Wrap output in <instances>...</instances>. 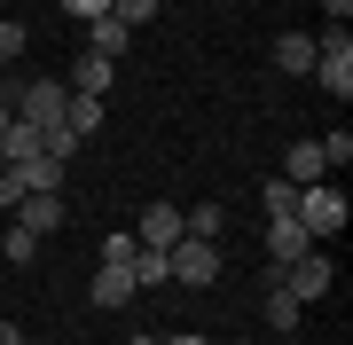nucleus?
<instances>
[{
	"mask_svg": "<svg viewBox=\"0 0 353 345\" xmlns=\"http://www.w3.org/2000/svg\"><path fill=\"white\" fill-rule=\"evenodd\" d=\"M267 322H275V337H290V330H299V298H290L283 282H267Z\"/></svg>",
	"mask_w": 353,
	"mask_h": 345,
	"instance_id": "nucleus-17",
	"label": "nucleus"
},
{
	"mask_svg": "<svg viewBox=\"0 0 353 345\" xmlns=\"http://www.w3.org/2000/svg\"><path fill=\"white\" fill-rule=\"evenodd\" d=\"M126 345H157V337H126Z\"/></svg>",
	"mask_w": 353,
	"mask_h": 345,
	"instance_id": "nucleus-31",
	"label": "nucleus"
},
{
	"mask_svg": "<svg viewBox=\"0 0 353 345\" xmlns=\"http://www.w3.org/2000/svg\"><path fill=\"white\" fill-rule=\"evenodd\" d=\"M267 282H283V291L306 306V298H322V291H330V259H322V251H306V259H290V267H283V275H267Z\"/></svg>",
	"mask_w": 353,
	"mask_h": 345,
	"instance_id": "nucleus-6",
	"label": "nucleus"
},
{
	"mask_svg": "<svg viewBox=\"0 0 353 345\" xmlns=\"http://www.w3.org/2000/svg\"><path fill=\"white\" fill-rule=\"evenodd\" d=\"M24 157H39V126L32 118H8L0 126V165H24Z\"/></svg>",
	"mask_w": 353,
	"mask_h": 345,
	"instance_id": "nucleus-12",
	"label": "nucleus"
},
{
	"mask_svg": "<svg viewBox=\"0 0 353 345\" xmlns=\"http://www.w3.org/2000/svg\"><path fill=\"white\" fill-rule=\"evenodd\" d=\"M306 79H322L338 103L353 94V32H345V24H330V32L314 39V71H306Z\"/></svg>",
	"mask_w": 353,
	"mask_h": 345,
	"instance_id": "nucleus-1",
	"label": "nucleus"
},
{
	"mask_svg": "<svg viewBox=\"0 0 353 345\" xmlns=\"http://www.w3.org/2000/svg\"><path fill=\"white\" fill-rule=\"evenodd\" d=\"M165 282H173V267H165V251H150V243H141V251H134V291L150 298V291H165Z\"/></svg>",
	"mask_w": 353,
	"mask_h": 345,
	"instance_id": "nucleus-15",
	"label": "nucleus"
},
{
	"mask_svg": "<svg viewBox=\"0 0 353 345\" xmlns=\"http://www.w3.org/2000/svg\"><path fill=\"white\" fill-rule=\"evenodd\" d=\"M181 228H189V236H212V243H220V236H228V212H220V205H189V212H181Z\"/></svg>",
	"mask_w": 353,
	"mask_h": 345,
	"instance_id": "nucleus-18",
	"label": "nucleus"
},
{
	"mask_svg": "<svg viewBox=\"0 0 353 345\" xmlns=\"http://www.w3.org/2000/svg\"><path fill=\"white\" fill-rule=\"evenodd\" d=\"M322 16H330V24H345V16H353V0H322Z\"/></svg>",
	"mask_w": 353,
	"mask_h": 345,
	"instance_id": "nucleus-27",
	"label": "nucleus"
},
{
	"mask_svg": "<svg viewBox=\"0 0 353 345\" xmlns=\"http://www.w3.org/2000/svg\"><path fill=\"white\" fill-rule=\"evenodd\" d=\"M16 173H24V189H63V165L55 157H24Z\"/></svg>",
	"mask_w": 353,
	"mask_h": 345,
	"instance_id": "nucleus-19",
	"label": "nucleus"
},
{
	"mask_svg": "<svg viewBox=\"0 0 353 345\" xmlns=\"http://www.w3.org/2000/svg\"><path fill=\"white\" fill-rule=\"evenodd\" d=\"M63 126L87 141V134H102V94H71V110H63Z\"/></svg>",
	"mask_w": 353,
	"mask_h": 345,
	"instance_id": "nucleus-16",
	"label": "nucleus"
},
{
	"mask_svg": "<svg viewBox=\"0 0 353 345\" xmlns=\"http://www.w3.org/2000/svg\"><path fill=\"white\" fill-rule=\"evenodd\" d=\"M275 345H299V337H275Z\"/></svg>",
	"mask_w": 353,
	"mask_h": 345,
	"instance_id": "nucleus-32",
	"label": "nucleus"
},
{
	"mask_svg": "<svg viewBox=\"0 0 353 345\" xmlns=\"http://www.w3.org/2000/svg\"><path fill=\"white\" fill-rule=\"evenodd\" d=\"M0 345H24V330H16V322H0Z\"/></svg>",
	"mask_w": 353,
	"mask_h": 345,
	"instance_id": "nucleus-28",
	"label": "nucleus"
},
{
	"mask_svg": "<svg viewBox=\"0 0 353 345\" xmlns=\"http://www.w3.org/2000/svg\"><path fill=\"white\" fill-rule=\"evenodd\" d=\"M110 16H118V24H126V32H141V24H150V16H157V0H110Z\"/></svg>",
	"mask_w": 353,
	"mask_h": 345,
	"instance_id": "nucleus-21",
	"label": "nucleus"
},
{
	"mask_svg": "<svg viewBox=\"0 0 353 345\" xmlns=\"http://www.w3.org/2000/svg\"><path fill=\"white\" fill-rule=\"evenodd\" d=\"M322 165H330V173L353 165V134H345V126H338V134H322Z\"/></svg>",
	"mask_w": 353,
	"mask_h": 345,
	"instance_id": "nucleus-22",
	"label": "nucleus"
},
{
	"mask_svg": "<svg viewBox=\"0 0 353 345\" xmlns=\"http://www.w3.org/2000/svg\"><path fill=\"white\" fill-rule=\"evenodd\" d=\"M110 71H118V63H102V55H79L63 87H71V94H110Z\"/></svg>",
	"mask_w": 353,
	"mask_h": 345,
	"instance_id": "nucleus-14",
	"label": "nucleus"
},
{
	"mask_svg": "<svg viewBox=\"0 0 353 345\" xmlns=\"http://www.w3.org/2000/svg\"><path fill=\"white\" fill-rule=\"evenodd\" d=\"M134 251H141L134 236H102V251H94V259H102V267H134Z\"/></svg>",
	"mask_w": 353,
	"mask_h": 345,
	"instance_id": "nucleus-20",
	"label": "nucleus"
},
{
	"mask_svg": "<svg viewBox=\"0 0 353 345\" xmlns=\"http://www.w3.org/2000/svg\"><path fill=\"white\" fill-rule=\"evenodd\" d=\"M290 220H299V228H306V236L322 243V236H338V228H345V196L330 189V180H314V189H299V205H290Z\"/></svg>",
	"mask_w": 353,
	"mask_h": 345,
	"instance_id": "nucleus-4",
	"label": "nucleus"
},
{
	"mask_svg": "<svg viewBox=\"0 0 353 345\" xmlns=\"http://www.w3.org/2000/svg\"><path fill=\"white\" fill-rule=\"evenodd\" d=\"M181 236H189V228H181V205H150L141 228H134V243H150V251H173Z\"/></svg>",
	"mask_w": 353,
	"mask_h": 345,
	"instance_id": "nucleus-8",
	"label": "nucleus"
},
{
	"mask_svg": "<svg viewBox=\"0 0 353 345\" xmlns=\"http://www.w3.org/2000/svg\"><path fill=\"white\" fill-rule=\"evenodd\" d=\"M165 267H173L181 291H204V282L220 275V243H212V236H181L173 251H165Z\"/></svg>",
	"mask_w": 353,
	"mask_h": 345,
	"instance_id": "nucleus-3",
	"label": "nucleus"
},
{
	"mask_svg": "<svg viewBox=\"0 0 353 345\" xmlns=\"http://www.w3.org/2000/svg\"><path fill=\"white\" fill-rule=\"evenodd\" d=\"M157 345H204V337H157Z\"/></svg>",
	"mask_w": 353,
	"mask_h": 345,
	"instance_id": "nucleus-29",
	"label": "nucleus"
},
{
	"mask_svg": "<svg viewBox=\"0 0 353 345\" xmlns=\"http://www.w3.org/2000/svg\"><path fill=\"white\" fill-rule=\"evenodd\" d=\"M8 110H16V118H32V126L48 134V126H63V110H71V87H63V79H24V87L8 94Z\"/></svg>",
	"mask_w": 353,
	"mask_h": 345,
	"instance_id": "nucleus-2",
	"label": "nucleus"
},
{
	"mask_svg": "<svg viewBox=\"0 0 353 345\" xmlns=\"http://www.w3.org/2000/svg\"><path fill=\"white\" fill-rule=\"evenodd\" d=\"M283 180H290V189H314V180H330V165H322V141H290Z\"/></svg>",
	"mask_w": 353,
	"mask_h": 345,
	"instance_id": "nucleus-9",
	"label": "nucleus"
},
{
	"mask_svg": "<svg viewBox=\"0 0 353 345\" xmlns=\"http://www.w3.org/2000/svg\"><path fill=\"white\" fill-rule=\"evenodd\" d=\"M236 345H259V337H236Z\"/></svg>",
	"mask_w": 353,
	"mask_h": 345,
	"instance_id": "nucleus-33",
	"label": "nucleus"
},
{
	"mask_svg": "<svg viewBox=\"0 0 353 345\" xmlns=\"http://www.w3.org/2000/svg\"><path fill=\"white\" fill-rule=\"evenodd\" d=\"M24 48H32V39H24V24H0V63H16Z\"/></svg>",
	"mask_w": 353,
	"mask_h": 345,
	"instance_id": "nucleus-25",
	"label": "nucleus"
},
{
	"mask_svg": "<svg viewBox=\"0 0 353 345\" xmlns=\"http://www.w3.org/2000/svg\"><path fill=\"white\" fill-rule=\"evenodd\" d=\"M8 118H16V110H8V94H0V126H8Z\"/></svg>",
	"mask_w": 353,
	"mask_h": 345,
	"instance_id": "nucleus-30",
	"label": "nucleus"
},
{
	"mask_svg": "<svg viewBox=\"0 0 353 345\" xmlns=\"http://www.w3.org/2000/svg\"><path fill=\"white\" fill-rule=\"evenodd\" d=\"M134 298H141L134 291V267H102L94 275V306H134Z\"/></svg>",
	"mask_w": 353,
	"mask_h": 345,
	"instance_id": "nucleus-13",
	"label": "nucleus"
},
{
	"mask_svg": "<svg viewBox=\"0 0 353 345\" xmlns=\"http://www.w3.org/2000/svg\"><path fill=\"white\" fill-rule=\"evenodd\" d=\"M0 251H8L16 267H32V251H39V236H24V228H8V236H0Z\"/></svg>",
	"mask_w": 353,
	"mask_h": 345,
	"instance_id": "nucleus-23",
	"label": "nucleus"
},
{
	"mask_svg": "<svg viewBox=\"0 0 353 345\" xmlns=\"http://www.w3.org/2000/svg\"><path fill=\"white\" fill-rule=\"evenodd\" d=\"M306 251H314V236H306L299 228V220H290V212H267V267H290V259H306Z\"/></svg>",
	"mask_w": 353,
	"mask_h": 345,
	"instance_id": "nucleus-5",
	"label": "nucleus"
},
{
	"mask_svg": "<svg viewBox=\"0 0 353 345\" xmlns=\"http://www.w3.org/2000/svg\"><path fill=\"white\" fill-rule=\"evenodd\" d=\"M16 228L24 236H55L63 228V189H32L24 205H16Z\"/></svg>",
	"mask_w": 353,
	"mask_h": 345,
	"instance_id": "nucleus-7",
	"label": "nucleus"
},
{
	"mask_svg": "<svg viewBox=\"0 0 353 345\" xmlns=\"http://www.w3.org/2000/svg\"><path fill=\"white\" fill-rule=\"evenodd\" d=\"M275 71H290V79L314 71V32H275Z\"/></svg>",
	"mask_w": 353,
	"mask_h": 345,
	"instance_id": "nucleus-11",
	"label": "nucleus"
},
{
	"mask_svg": "<svg viewBox=\"0 0 353 345\" xmlns=\"http://www.w3.org/2000/svg\"><path fill=\"white\" fill-rule=\"evenodd\" d=\"M24 196H32V189H24V173H16V165H8V173H0V205H8V212H16V205H24Z\"/></svg>",
	"mask_w": 353,
	"mask_h": 345,
	"instance_id": "nucleus-26",
	"label": "nucleus"
},
{
	"mask_svg": "<svg viewBox=\"0 0 353 345\" xmlns=\"http://www.w3.org/2000/svg\"><path fill=\"white\" fill-rule=\"evenodd\" d=\"M126 48H134V32L118 24V16H94V24H87V55H102V63H118Z\"/></svg>",
	"mask_w": 353,
	"mask_h": 345,
	"instance_id": "nucleus-10",
	"label": "nucleus"
},
{
	"mask_svg": "<svg viewBox=\"0 0 353 345\" xmlns=\"http://www.w3.org/2000/svg\"><path fill=\"white\" fill-rule=\"evenodd\" d=\"M63 16H79V24H94V16H110V0H55Z\"/></svg>",
	"mask_w": 353,
	"mask_h": 345,
	"instance_id": "nucleus-24",
	"label": "nucleus"
}]
</instances>
